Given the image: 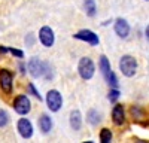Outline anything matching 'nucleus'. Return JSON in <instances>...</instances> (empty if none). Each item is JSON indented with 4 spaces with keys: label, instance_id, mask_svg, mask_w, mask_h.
I'll return each mask as SVG.
<instances>
[{
    "label": "nucleus",
    "instance_id": "nucleus-1",
    "mask_svg": "<svg viewBox=\"0 0 149 143\" xmlns=\"http://www.w3.org/2000/svg\"><path fill=\"white\" fill-rule=\"evenodd\" d=\"M27 69H29V73L33 76V78H42V76H46L48 79V72H49V66L46 63H43L42 60H39L37 57H33L29 64H27Z\"/></svg>",
    "mask_w": 149,
    "mask_h": 143
},
{
    "label": "nucleus",
    "instance_id": "nucleus-2",
    "mask_svg": "<svg viewBox=\"0 0 149 143\" xmlns=\"http://www.w3.org/2000/svg\"><path fill=\"white\" fill-rule=\"evenodd\" d=\"M119 70L124 76L133 78L137 70V61L133 55H122L119 60Z\"/></svg>",
    "mask_w": 149,
    "mask_h": 143
},
{
    "label": "nucleus",
    "instance_id": "nucleus-3",
    "mask_svg": "<svg viewBox=\"0 0 149 143\" xmlns=\"http://www.w3.org/2000/svg\"><path fill=\"white\" fill-rule=\"evenodd\" d=\"M100 72H102L103 78L106 79V82L109 83L110 87L118 88V79H116L115 73L112 72L110 63H109V60H107L106 55H102V57H100Z\"/></svg>",
    "mask_w": 149,
    "mask_h": 143
},
{
    "label": "nucleus",
    "instance_id": "nucleus-4",
    "mask_svg": "<svg viewBox=\"0 0 149 143\" xmlns=\"http://www.w3.org/2000/svg\"><path fill=\"white\" fill-rule=\"evenodd\" d=\"M78 72H79V76L85 81H88L94 76V72H95V66L93 63V60L90 57H82L79 60V64H78Z\"/></svg>",
    "mask_w": 149,
    "mask_h": 143
},
{
    "label": "nucleus",
    "instance_id": "nucleus-5",
    "mask_svg": "<svg viewBox=\"0 0 149 143\" xmlns=\"http://www.w3.org/2000/svg\"><path fill=\"white\" fill-rule=\"evenodd\" d=\"M46 104H48V109L51 112H58L63 106V97H61L60 91L57 90H51L48 91L46 94Z\"/></svg>",
    "mask_w": 149,
    "mask_h": 143
},
{
    "label": "nucleus",
    "instance_id": "nucleus-6",
    "mask_svg": "<svg viewBox=\"0 0 149 143\" xmlns=\"http://www.w3.org/2000/svg\"><path fill=\"white\" fill-rule=\"evenodd\" d=\"M14 109L18 115H27L31 110V103L27 95H18L14 101Z\"/></svg>",
    "mask_w": 149,
    "mask_h": 143
},
{
    "label": "nucleus",
    "instance_id": "nucleus-7",
    "mask_svg": "<svg viewBox=\"0 0 149 143\" xmlns=\"http://www.w3.org/2000/svg\"><path fill=\"white\" fill-rule=\"evenodd\" d=\"M12 83H14V76L8 69H0V87L6 94L12 92Z\"/></svg>",
    "mask_w": 149,
    "mask_h": 143
},
{
    "label": "nucleus",
    "instance_id": "nucleus-8",
    "mask_svg": "<svg viewBox=\"0 0 149 143\" xmlns=\"http://www.w3.org/2000/svg\"><path fill=\"white\" fill-rule=\"evenodd\" d=\"M74 36V39H78V40H82V42H86V43H90L93 46L98 45V42H100V39H98V36L91 31V30H79L76 34H73Z\"/></svg>",
    "mask_w": 149,
    "mask_h": 143
},
{
    "label": "nucleus",
    "instance_id": "nucleus-9",
    "mask_svg": "<svg viewBox=\"0 0 149 143\" xmlns=\"http://www.w3.org/2000/svg\"><path fill=\"white\" fill-rule=\"evenodd\" d=\"M39 40L43 46L46 48H51L54 45V40H55V36H54V31L51 27H42L39 30Z\"/></svg>",
    "mask_w": 149,
    "mask_h": 143
},
{
    "label": "nucleus",
    "instance_id": "nucleus-10",
    "mask_svg": "<svg viewBox=\"0 0 149 143\" xmlns=\"http://www.w3.org/2000/svg\"><path fill=\"white\" fill-rule=\"evenodd\" d=\"M17 128H18V133L21 134L22 139H30L33 136V125L27 118H21L18 121Z\"/></svg>",
    "mask_w": 149,
    "mask_h": 143
},
{
    "label": "nucleus",
    "instance_id": "nucleus-11",
    "mask_svg": "<svg viewBox=\"0 0 149 143\" xmlns=\"http://www.w3.org/2000/svg\"><path fill=\"white\" fill-rule=\"evenodd\" d=\"M115 33L119 36L121 39L128 37V34H130V24L124 18H118L115 21Z\"/></svg>",
    "mask_w": 149,
    "mask_h": 143
},
{
    "label": "nucleus",
    "instance_id": "nucleus-12",
    "mask_svg": "<svg viewBox=\"0 0 149 143\" xmlns=\"http://www.w3.org/2000/svg\"><path fill=\"white\" fill-rule=\"evenodd\" d=\"M112 121L116 125H122L125 122V110H124L122 104H115L113 110H112Z\"/></svg>",
    "mask_w": 149,
    "mask_h": 143
},
{
    "label": "nucleus",
    "instance_id": "nucleus-13",
    "mask_svg": "<svg viewBox=\"0 0 149 143\" xmlns=\"http://www.w3.org/2000/svg\"><path fill=\"white\" fill-rule=\"evenodd\" d=\"M69 122H70L72 130L79 131L81 127H82V115H81V112L79 110H72L70 112V118H69Z\"/></svg>",
    "mask_w": 149,
    "mask_h": 143
},
{
    "label": "nucleus",
    "instance_id": "nucleus-14",
    "mask_svg": "<svg viewBox=\"0 0 149 143\" xmlns=\"http://www.w3.org/2000/svg\"><path fill=\"white\" fill-rule=\"evenodd\" d=\"M39 128L42 130L43 134L49 133V131H51V128H52V119L49 118L48 115H42V116L39 118Z\"/></svg>",
    "mask_w": 149,
    "mask_h": 143
},
{
    "label": "nucleus",
    "instance_id": "nucleus-15",
    "mask_svg": "<svg viewBox=\"0 0 149 143\" xmlns=\"http://www.w3.org/2000/svg\"><path fill=\"white\" fill-rule=\"evenodd\" d=\"M84 8H85V12H86L88 17H94L95 15V10H97L95 0H84Z\"/></svg>",
    "mask_w": 149,
    "mask_h": 143
},
{
    "label": "nucleus",
    "instance_id": "nucleus-16",
    "mask_svg": "<svg viewBox=\"0 0 149 143\" xmlns=\"http://www.w3.org/2000/svg\"><path fill=\"white\" fill-rule=\"evenodd\" d=\"M86 121H88L90 124H93V125H97L98 122L102 121V115L98 113L97 110H90L88 115H86Z\"/></svg>",
    "mask_w": 149,
    "mask_h": 143
},
{
    "label": "nucleus",
    "instance_id": "nucleus-17",
    "mask_svg": "<svg viewBox=\"0 0 149 143\" xmlns=\"http://www.w3.org/2000/svg\"><path fill=\"white\" fill-rule=\"evenodd\" d=\"M100 142L102 143H109L112 142V131L109 128H103L100 131Z\"/></svg>",
    "mask_w": 149,
    "mask_h": 143
},
{
    "label": "nucleus",
    "instance_id": "nucleus-18",
    "mask_svg": "<svg viewBox=\"0 0 149 143\" xmlns=\"http://www.w3.org/2000/svg\"><path fill=\"white\" fill-rule=\"evenodd\" d=\"M8 122H9V115H8V112L3 110V109H0V128L6 127Z\"/></svg>",
    "mask_w": 149,
    "mask_h": 143
},
{
    "label": "nucleus",
    "instance_id": "nucleus-19",
    "mask_svg": "<svg viewBox=\"0 0 149 143\" xmlns=\"http://www.w3.org/2000/svg\"><path fill=\"white\" fill-rule=\"evenodd\" d=\"M119 95H121L119 90H118V88H113V90H110V91H109L107 99H109V101H110V103H115V101L119 99Z\"/></svg>",
    "mask_w": 149,
    "mask_h": 143
},
{
    "label": "nucleus",
    "instance_id": "nucleus-20",
    "mask_svg": "<svg viewBox=\"0 0 149 143\" xmlns=\"http://www.w3.org/2000/svg\"><path fill=\"white\" fill-rule=\"evenodd\" d=\"M27 90L30 91V94H33V95H34L36 99H39V101L42 100V97H40V94L37 92V90L34 88V85H33V83H29V87H27Z\"/></svg>",
    "mask_w": 149,
    "mask_h": 143
},
{
    "label": "nucleus",
    "instance_id": "nucleus-21",
    "mask_svg": "<svg viewBox=\"0 0 149 143\" xmlns=\"http://www.w3.org/2000/svg\"><path fill=\"white\" fill-rule=\"evenodd\" d=\"M9 52L14 57H17V58H22L24 57V52L21 49H15V48H9Z\"/></svg>",
    "mask_w": 149,
    "mask_h": 143
},
{
    "label": "nucleus",
    "instance_id": "nucleus-22",
    "mask_svg": "<svg viewBox=\"0 0 149 143\" xmlns=\"http://www.w3.org/2000/svg\"><path fill=\"white\" fill-rule=\"evenodd\" d=\"M6 52H9V48H6V46H2V45H0V57L5 55Z\"/></svg>",
    "mask_w": 149,
    "mask_h": 143
},
{
    "label": "nucleus",
    "instance_id": "nucleus-23",
    "mask_svg": "<svg viewBox=\"0 0 149 143\" xmlns=\"http://www.w3.org/2000/svg\"><path fill=\"white\" fill-rule=\"evenodd\" d=\"M26 43H27L29 46H31V45H33V34H29V39L26 37Z\"/></svg>",
    "mask_w": 149,
    "mask_h": 143
},
{
    "label": "nucleus",
    "instance_id": "nucleus-24",
    "mask_svg": "<svg viewBox=\"0 0 149 143\" xmlns=\"http://www.w3.org/2000/svg\"><path fill=\"white\" fill-rule=\"evenodd\" d=\"M145 34H146V39L149 40V26L146 27V30H145Z\"/></svg>",
    "mask_w": 149,
    "mask_h": 143
},
{
    "label": "nucleus",
    "instance_id": "nucleus-25",
    "mask_svg": "<svg viewBox=\"0 0 149 143\" xmlns=\"http://www.w3.org/2000/svg\"><path fill=\"white\" fill-rule=\"evenodd\" d=\"M146 2H149V0H146Z\"/></svg>",
    "mask_w": 149,
    "mask_h": 143
}]
</instances>
